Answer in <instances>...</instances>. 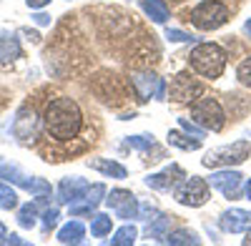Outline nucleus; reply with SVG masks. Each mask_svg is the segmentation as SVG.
Masks as SVG:
<instances>
[{
    "instance_id": "obj_1",
    "label": "nucleus",
    "mask_w": 251,
    "mask_h": 246,
    "mask_svg": "<svg viewBox=\"0 0 251 246\" xmlns=\"http://www.w3.org/2000/svg\"><path fill=\"white\" fill-rule=\"evenodd\" d=\"M43 126L53 141H60V143L75 141V136L83 128V111L75 103V98L60 96V98L50 100L43 113Z\"/></svg>"
},
{
    "instance_id": "obj_2",
    "label": "nucleus",
    "mask_w": 251,
    "mask_h": 246,
    "mask_svg": "<svg viewBox=\"0 0 251 246\" xmlns=\"http://www.w3.org/2000/svg\"><path fill=\"white\" fill-rule=\"evenodd\" d=\"M188 60H191V68L196 73H201L203 78H211V80L219 78L226 68V53L216 43H199L191 50Z\"/></svg>"
},
{
    "instance_id": "obj_3",
    "label": "nucleus",
    "mask_w": 251,
    "mask_h": 246,
    "mask_svg": "<svg viewBox=\"0 0 251 246\" xmlns=\"http://www.w3.org/2000/svg\"><path fill=\"white\" fill-rule=\"evenodd\" d=\"M228 20V8L221 0H203L191 10V23L199 30H216Z\"/></svg>"
},
{
    "instance_id": "obj_4",
    "label": "nucleus",
    "mask_w": 251,
    "mask_h": 246,
    "mask_svg": "<svg viewBox=\"0 0 251 246\" xmlns=\"http://www.w3.org/2000/svg\"><path fill=\"white\" fill-rule=\"evenodd\" d=\"M191 116L199 126L208 128V131H221L224 123H226V113L221 108V103L216 98L206 96V98H196L194 106H191Z\"/></svg>"
},
{
    "instance_id": "obj_5",
    "label": "nucleus",
    "mask_w": 251,
    "mask_h": 246,
    "mask_svg": "<svg viewBox=\"0 0 251 246\" xmlns=\"http://www.w3.org/2000/svg\"><path fill=\"white\" fill-rule=\"evenodd\" d=\"M174 196L181 206H191L199 209L208 201V181H203L201 176H191V178H183L178 186L174 189Z\"/></svg>"
},
{
    "instance_id": "obj_6",
    "label": "nucleus",
    "mask_w": 251,
    "mask_h": 246,
    "mask_svg": "<svg viewBox=\"0 0 251 246\" xmlns=\"http://www.w3.org/2000/svg\"><path fill=\"white\" fill-rule=\"evenodd\" d=\"M251 153V143L249 141H236L231 143V146H224L219 151H211V153H206V158L201 161L206 169H211V166H231V163H244Z\"/></svg>"
},
{
    "instance_id": "obj_7",
    "label": "nucleus",
    "mask_w": 251,
    "mask_h": 246,
    "mask_svg": "<svg viewBox=\"0 0 251 246\" xmlns=\"http://www.w3.org/2000/svg\"><path fill=\"white\" fill-rule=\"evenodd\" d=\"M131 88L133 93L138 96V100H151V98H158L163 100V93H166V86L163 80L151 73V71H138L131 75Z\"/></svg>"
},
{
    "instance_id": "obj_8",
    "label": "nucleus",
    "mask_w": 251,
    "mask_h": 246,
    "mask_svg": "<svg viewBox=\"0 0 251 246\" xmlns=\"http://www.w3.org/2000/svg\"><path fill=\"white\" fill-rule=\"evenodd\" d=\"M201 93H203V86L199 83L196 78H191L188 73H178L171 80L169 98L174 100V103H191V100H196Z\"/></svg>"
},
{
    "instance_id": "obj_9",
    "label": "nucleus",
    "mask_w": 251,
    "mask_h": 246,
    "mask_svg": "<svg viewBox=\"0 0 251 246\" xmlns=\"http://www.w3.org/2000/svg\"><path fill=\"white\" fill-rule=\"evenodd\" d=\"M106 203H108V209L118 214V219H138V201L131 191L116 189L106 196Z\"/></svg>"
},
{
    "instance_id": "obj_10",
    "label": "nucleus",
    "mask_w": 251,
    "mask_h": 246,
    "mask_svg": "<svg viewBox=\"0 0 251 246\" xmlns=\"http://www.w3.org/2000/svg\"><path fill=\"white\" fill-rule=\"evenodd\" d=\"M219 226H221L226 234H244V231L251 229V211H244V209H228V211L221 214Z\"/></svg>"
},
{
    "instance_id": "obj_11",
    "label": "nucleus",
    "mask_w": 251,
    "mask_h": 246,
    "mask_svg": "<svg viewBox=\"0 0 251 246\" xmlns=\"http://www.w3.org/2000/svg\"><path fill=\"white\" fill-rule=\"evenodd\" d=\"M208 183H211L214 189H219L224 196L236 198L239 196V186H241V173L231 171V169H228V171H216V173H211Z\"/></svg>"
},
{
    "instance_id": "obj_12",
    "label": "nucleus",
    "mask_w": 251,
    "mask_h": 246,
    "mask_svg": "<svg viewBox=\"0 0 251 246\" xmlns=\"http://www.w3.org/2000/svg\"><path fill=\"white\" fill-rule=\"evenodd\" d=\"M86 191H88V181H83L78 176L63 178L60 186H58V196H60L63 203H75L80 198H86Z\"/></svg>"
},
{
    "instance_id": "obj_13",
    "label": "nucleus",
    "mask_w": 251,
    "mask_h": 246,
    "mask_svg": "<svg viewBox=\"0 0 251 246\" xmlns=\"http://www.w3.org/2000/svg\"><path fill=\"white\" fill-rule=\"evenodd\" d=\"M13 131H15V136H18L20 141H33V138H35V131H38V118H35V113L28 111V108L20 111L18 118H15Z\"/></svg>"
},
{
    "instance_id": "obj_14",
    "label": "nucleus",
    "mask_w": 251,
    "mask_h": 246,
    "mask_svg": "<svg viewBox=\"0 0 251 246\" xmlns=\"http://www.w3.org/2000/svg\"><path fill=\"white\" fill-rule=\"evenodd\" d=\"M20 58V40L13 33H0V63H13Z\"/></svg>"
},
{
    "instance_id": "obj_15",
    "label": "nucleus",
    "mask_w": 251,
    "mask_h": 246,
    "mask_svg": "<svg viewBox=\"0 0 251 246\" xmlns=\"http://www.w3.org/2000/svg\"><path fill=\"white\" fill-rule=\"evenodd\" d=\"M88 166H91V169H96V171H100L103 176H111V178H126V169L121 166V163L108 161V158H93V161H88Z\"/></svg>"
},
{
    "instance_id": "obj_16",
    "label": "nucleus",
    "mask_w": 251,
    "mask_h": 246,
    "mask_svg": "<svg viewBox=\"0 0 251 246\" xmlns=\"http://www.w3.org/2000/svg\"><path fill=\"white\" fill-rule=\"evenodd\" d=\"M83 236H86V229H83L80 221H68L66 226L58 231V241L60 244H80Z\"/></svg>"
},
{
    "instance_id": "obj_17",
    "label": "nucleus",
    "mask_w": 251,
    "mask_h": 246,
    "mask_svg": "<svg viewBox=\"0 0 251 246\" xmlns=\"http://www.w3.org/2000/svg\"><path fill=\"white\" fill-rule=\"evenodd\" d=\"M141 8H143V13L149 15L153 23H166L169 20V8L163 5V0H141Z\"/></svg>"
},
{
    "instance_id": "obj_18",
    "label": "nucleus",
    "mask_w": 251,
    "mask_h": 246,
    "mask_svg": "<svg viewBox=\"0 0 251 246\" xmlns=\"http://www.w3.org/2000/svg\"><path fill=\"white\" fill-rule=\"evenodd\" d=\"M169 226H171V216L161 214L158 219H151L149 229H146V236H149V239H156V241H163L166 234H169Z\"/></svg>"
},
{
    "instance_id": "obj_19",
    "label": "nucleus",
    "mask_w": 251,
    "mask_h": 246,
    "mask_svg": "<svg viewBox=\"0 0 251 246\" xmlns=\"http://www.w3.org/2000/svg\"><path fill=\"white\" fill-rule=\"evenodd\" d=\"M0 178L10 181V183H18V186H25V181H28V176L20 171L15 163H8V161H3V158H0Z\"/></svg>"
},
{
    "instance_id": "obj_20",
    "label": "nucleus",
    "mask_w": 251,
    "mask_h": 246,
    "mask_svg": "<svg viewBox=\"0 0 251 246\" xmlns=\"http://www.w3.org/2000/svg\"><path fill=\"white\" fill-rule=\"evenodd\" d=\"M163 241L171 244V246H183V244H199L201 239L194 231H188V229H178V231H169Z\"/></svg>"
},
{
    "instance_id": "obj_21",
    "label": "nucleus",
    "mask_w": 251,
    "mask_h": 246,
    "mask_svg": "<svg viewBox=\"0 0 251 246\" xmlns=\"http://www.w3.org/2000/svg\"><path fill=\"white\" fill-rule=\"evenodd\" d=\"M111 226H113V219L108 214H96L93 223H91V234L93 236H106V234H111Z\"/></svg>"
},
{
    "instance_id": "obj_22",
    "label": "nucleus",
    "mask_w": 251,
    "mask_h": 246,
    "mask_svg": "<svg viewBox=\"0 0 251 246\" xmlns=\"http://www.w3.org/2000/svg\"><path fill=\"white\" fill-rule=\"evenodd\" d=\"M35 216H38V203H25V206L18 211V223L23 229H33L35 226Z\"/></svg>"
},
{
    "instance_id": "obj_23",
    "label": "nucleus",
    "mask_w": 251,
    "mask_h": 246,
    "mask_svg": "<svg viewBox=\"0 0 251 246\" xmlns=\"http://www.w3.org/2000/svg\"><path fill=\"white\" fill-rule=\"evenodd\" d=\"M169 143L171 146H176V148H183V151H196L199 146H201V141L199 138H186V136H181L178 131H171L169 133Z\"/></svg>"
},
{
    "instance_id": "obj_24",
    "label": "nucleus",
    "mask_w": 251,
    "mask_h": 246,
    "mask_svg": "<svg viewBox=\"0 0 251 246\" xmlns=\"http://www.w3.org/2000/svg\"><path fill=\"white\" fill-rule=\"evenodd\" d=\"M136 236H138V231H136V226H123V229H118L116 234H113V239H111V244H116V246H131L133 241H136Z\"/></svg>"
},
{
    "instance_id": "obj_25",
    "label": "nucleus",
    "mask_w": 251,
    "mask_h": 246,
    "mask_svg": "<svg viewBox=\"0 0 251 246\" xmlns=\"http://www.w3.org/2000/svg\"><path fill=\"white\" fill-rule=\"evenodd\" d=\"M23 189L28 194H35V196H50V183L46 178H28Z\"/></svg>"
},
{
    "instance_id": "obj_26",
    "label": "nucleus",
    "mask_w": 251,
    "mask_h": 246,
    "mask_svg": "<svg viewBox=\"0 0 251 246\" xmlns=\"http://www.w3.org/2000/svg\"><path fill=\"white\" fill-rule=\"evenodd\" d=\"M18 206V194L8 186V181L0 186V209H5V211H10V209H15Z\"/></svg>"
},
{
    "instance_id": "obj_27",
    "label": "nucleus",
    "mask_w": 251,
    "mask_h": 246,
    "mask_svg": "<svg viewBox=\"0 0 251 246\" xmlns=\"http://www.w3.org/2000/svg\"><path fill=\"white\" fill-rule=\"evenodd\" d=\"M126 143H128L133 151H151L153 148V136H128Z\"/></svg>"
},
{
    "instance_id": "obj_28",
    "label": "nucleus",
    "mask_w": 251,
    "mask_h": 246,
    "mask_svg": "<svg viewBox=\"0 0 251 246\" xmlns=\"http://www.w3.org/2000/svg\"><path fill=\"white\" fill-rule=\"evenodd\" d=\"M171 171H166V173H153L146 178V183H149L151 189H158V191H166V189H171V181H169Z\"/></svg>"
},
{
    "instance_id": "obj_29",
    "label": "nucleus",
    "mask_w": 251,
    "mask_h": 246,
    "mask_svg": "<svg viewBox=\"0 0 251 246\" xmlns=\"http://www.w3.org/2000/svg\"><path fill=\"white\" fill-rule=\"evenodd\" d=\"M103 196H106V186H103V183H93V186H88V191H86V201L91 203V206H98L100 201H106Z\"/></svg>"
},
{
    "instance_id": "obj_30",
    "label": "nucleus",
    "mask_w": 251,
    "mask_h": 246,
    "mask_svg": "<svg viewBox=\"0 0 251 246\" xmlns=\"http://www.w3.org/2000/svg\"><path fill=\"white\" fill-rule=\"evenodd\" d=\"M178 126H181L188 136H194V138H199V141L206 136V128H203V126H196V123L188 121V118H178Z\"/></svg>"
},
{
    "instance_id": "obj_31",
    "label": "nucleus",
    "mask_w": 251,
    "mask_h": 246,
    "mask_svg": "<svg viewBox=\"0 0 251 246\" xmlns=\"http://www.w3.org/2000/svg\"><path fill=\"white\" fill-rule=\"evenodd\" d=\"M236 75H239V80H241L244 86H249V88H251V55H249L246 60H241V66H239Z\"/></svg>"
},
{
    "instance_id": "obj_32",
    "label": "nucleus",
    "mask_w": 251,
    "mask_h": 246,
    "mask_svg": "<svg viewBox=\"0 0 251 246\" xmlns=\"http://www.w3.org/2000/svg\"><path fill=\"white\" fill-rule=\"evenodd\" d=\"M156 214H158V211H156L153 203H138V219H143V221H151Z\"/></svg>"
},
{
    "instance_id": "obj_33",
    "label": "nucleus",
    "mask_w": 251,
    "mask_h": 246,
    "mask_svg": "<svg viewBox=\"0 0 251 246\" xmlns=\"http://www.w3.org/2000/svg\"><path fill=\"white\" fill-rule=\"evenodd\" d=\"M166 38L174 40V43H186V40H191V35L183 33V30H178V28H169V30H166Z\"/></svg>"
},
{
    "instance_id": "obj_34",
    "label": "nucleus",
    "mask_w": 251,
    "mask_h": 246,
    "mask_svg": "<svg viewBox=\"0 0 251 246\" xmlns=\"http://www.w3.org/2000/svg\"><path fill=\"white\" fill-rule=\"evenodd\" d=\"M58 223V209H48L46 214H43V226L46 229H53Z\"/></svg>"
},
{
    "instance_id": "obj_35",
    "label": "nucleus",
    "mask_w": 251,
    "mask_h": 246,
    "mask_svg": "<svg viewBox=\"0 0 251 246\" xmlns=\"http://www.w3.org/2000/svg\"><path fill=\"white\" fill-rule=\"evenodd\" d=\"M93 209L96 206H91V203L86 201V206H71V214L73 216H83V214H93Z\"/></svg>"
},
{
    "instance_id": "obj_36",
    "label": "nucleus",
    "mask_w": 251,
    "mask_h": 246,
    "mask_svg": "<svg viewBox=\"0 0 251 246\" xmlns=\"http://www.w3.org/2000/svg\"><path fill=\"white\" fill-rule=\"evenodd\" d=\"M33 20H35L38 25H50V15H46V13H35Z\"/></svg>"
},
{
    "instance_id": "obj_37",
    "label": "nucleus",
    "mask_w": 251,
    "mask_h": 246,
    "mask_svg": "<svg viewBox=\"0 0 251 246\" xmlns=\"http://www.w3.org/2000/svg\"><path fill=\"white\" fill-rule=\"evenodd\" d=\"M25 3H28V8L38 10V8H46V5L50 3V0H25Z\"/></svg>"
},
{
    "instance_id": "obj_38",
    "label": "nucleus",
    "mask_w": 251,
    "mask_h": 246,
    "mask_svg": "<svg viewBox=\"0 0 251 246\" xmlns=\"http://www.w3.org/2000/svg\"><path fill=\"white\" fill-rule=\"evenodd\" d=\"M5 244H23V241H20V236L10 234V236H5Z\"/></svg>"
},
{
    "instance_id": "obj_39",
    "label": "nucleus",
    "mask_w": 251,
    "mask_h": 246,
    "mask_svg": "<svg viewBox=\"0 0 251 246\" xmlns=\"http://www.w3.org/2000/svg\"><path fill=\"white\" fill-rule=\"evenodd\" d=\"M5 236H8V234H5V226L0 223V244H5Z\"/></svg>"
},
{
    "instance_id": "obj_40",
    "label": "nucleus",
    "mask_w": 251,
    "mask_h": 246,
    "mask_svg": "<svg viewBox=\"0 0 251 246\" xmlns=\"http://www.w3.org/2000/svg\"><path fill=\"white\" fill-rule=\"evenodd\" d=\"M244 30H246V33H249V35H251V18H249V20H246V25H244Z\"/></svg>"
},
{
    "instance_id": "obj_41",
    "label": "nucleus",
    "mask_w": 251,
    "mask_h": 246,
    "mask_svg": "<svg viewBox=\"0 0 251 246\" xmlns=\"http://www.w3.org/2000/svg\"><path fill=\"white\" fill-rule=\"evenodd\" d=\"M246 196L251 198V178H249V186H246Z\"/></svg>"
},
{
    "instance_id": "obj_42",
    "label": "nucleus",
    "mask_w": 251,
    "mask_h": 246,
    "mask_svg": "<svg viewBox=\"0 0 251 246\" xmlns=\"http://www.w3.org/2000/svg\"><path fill=\"white\" fill-rule=\"evenodd\" d=\"M244 244H251V229H249V236H246V241Z\"/></svg>"
}]
</instances>
